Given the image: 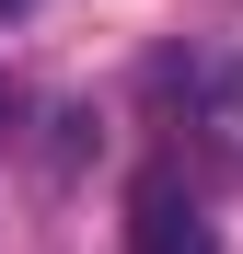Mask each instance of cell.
Masks as SVG:
<instances>
[{"label":"cell","instance_id":"3957f363","mask_svg":"<svg viewBox=\"0 0 243 254\" xmlns=\"http://www.w3.org/2000/svg\"><path fill=\"white\" fill-rule=\"evenodd\" d=\"M0 12H23V0H0Z\"/></svg>","mask_w":243,"mask_h":254},{"label":"cell","instance_id":"6da1fadb","mask_svg":"<svg viewBox=\"0 0 243 254\" xmlns=\"http://www.w3.org/2000/svg\"><path fill=\"white\" fill-rule=\"evenodd\" d=\"M128 254H220V243H209V208H197L174 174H139V196H128Z\"/></svg>","mask_w":243,"mask_h":254},{"label":"cell","instance_id":"7a4b0ae2","mask_svg":"<svg viewBox=\"0 0 243 254\" xmlns=\"http://www.w3.org/2000/svg\"><path fill=\"white\" fill-rule=\"evenodd\" d=\"M12 116H23V93H12V81H0V139H12Z\"/></svg>","mask_w":243,"mask_h":254}]
</instances>
